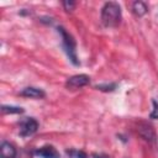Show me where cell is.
Masks as SVG:
<instances>
[{
	"mask_svg": "<svg viewBox=\"0 0 158 158\" xmlns=\"http://www.w3.org/2000/svg\"><path fill=\"white\" fill-rule=\"evenodd\" d=\"M122 17L121 7L115 1L105 2V5L101 9V21L107 27H115L120 23Z\"/></svg>",
	"mask_w": 158,
	"mask_h": 158,
	"instance_id": "6da1fadb",
	"label": "cell"
},
{
	"mask_svg": "<svg viewBox=\"0 0 158 158\" xmlns=\"http://www.w3.org/2000/svg\"><path fill=\"white\" fill-rule=\"evenodd\" d=\"M58 32L62 37V44H63V48L69 58V60L74 64V65H78L79 64V60H78V57H77V49H75V41L73 38V36L70 33H68L63 27H58Z\"/></svg>",
	"mask_w": 158,
	"mask_h": 158,
	"instance_id": "7a4b0ae2",
	"label": "cell"
},
{
	"mask_svg": "<svg viewBox=\"0 0 158 158\" xmlns=\"http://www.w3.org/2000/svg\"><path fill=\"white\" fill-rule=\"evenodd\" d=\"M37 128H38V122L32 117H27L20 123V135L22 137L31 136L37 131Z\"/></svg>",
	"mask_w": 158,
	"mask_h": 158,
	"instance_id": "3957f363",
	"label": "cell"
},
{
	"mask_svg": "<svg viewBox=\"0 0 158 158\" xmlns=\"http://www.w3.org/2000/svg\"><path fill=\"white\" fill-rule=\"evenodd\" d=\"M89 81H90V78H89L86 74H78V75L70 77V78L67 80L65 85H67V88H69V89H78V88H81V86L88 85Z\"/></svg>",
	"mask_w": 158,
	"mask_h": 158,
	"instance_id": "277c9868",
	"label": "cell"
},
{
	"mask_svg": "<svg viewBox=\"0 0 158 158\" xmlns=\"http://www.w3.org/2000/svg\"><path fill=\"white\" fill-rule=\"evenodd\" d=\"M35 154L40 158H60L59 152L52 146H44L35 151Z\"/></svg>",
	"mask_w": 158,
	"mask_h": 158,
	"instance_id": "5b68a950",
	"label": "cell"
},
{
	"mask_svg": "<svg viewBox=\"0 0 158 158\" xmlns=\"http://www.w3.org/2000/svg\"><path fill=\"white\" fill-rule=\"evenodd\" d=\"M138 132L139 135L148 142H154L156 139V133H154V130L151 125L146 123V122H141L139 126H138Z\"/></svg>",
	"mask_w": 158,
	"mask_h": 158,
	"instance_id": "8992f818",
	"label": "cell"
},
{
	"mask_svg": "<svg viewBox=\"0 0 158 158\" xmlns=\"http://www.w3.org/2000/svg\"><path fill=\"white\" fill-rule=\"evenodd\" d=\"M22 96H26V98H32V99H41V98H44V91L40 88H33V86H28V88H25L21 93H20Z\"/></svg>",
	"mask_w": 158,
	"mask_h": 158,
	"instance_id": "52a82bcc",
	"label": "cell"
},
{
	"mask_svg": "<svg viewBox=\"0 0 158 158\" xmlns=\"http://www.w3.org/2000/svg\"><path fill=\"white\" fill-rule=\"evenodd\" d=\"M0 156H1V158H15L16 149L11 143L2 142L0 146Z\"/></svg>",
	"mask_w": 158,
	"mask_h": 158,
	"instance_id": "ba28073f",
	"label": "cell"
},
{
	"mask_svg": "<svg viewBox=\"0 0 158 158\" xmlns=\"http://www.w3.org/2000/svg\"><path fill=\"white\" fill-rule=\"evenodd\" d=\"M132 11H133V14L136 16H143L148 11V9H147V5L144 2H142V1H135L132 4Z\"/></svg>",
	"mask_w": 158,
	"mask_h": 158,
	"instance_id": "9c48e42d",
	"label": "cell"
},
{
	"mask_svg": "<svg viewBox=\"0 0 158 158\" xmlns=\"http://www.w3.org/2000/svg\"><path fill=\"white\" fill-rule=\"evenodd\" d=\"M1 111L4 114H22L23 109L19 107V106H10V105H2L1 106Z\"/></svg>",
	"mask_w": 158,
	"mask_h": 158,
	"instance_id": "30bf717a",
	"label": "cell"
},
{
	"mask_svg": "<svg viewBox=\"0 0 158 158\" xmlns=\"http://www.w3.org/2000/svg\"><path fill=\"white\" fill-rule=\"evenodd\" d=\"M67 154L70 158H86V154L83 151H75V149H70L67 151Z\"/></svg>",
	"mask_w": 158,
	"mask_h": 158,
	"instance_id": "8fae6325",
	"label": "cell"
},
{
	"mask_svg": "<svg viewBox=\"0 0 158 158\" xmlns=\"http://www.w3.org/2000/svg\"><path fill=\"white\" fill-rule=\"evenodd\" d=\"M96 89L101 90V91H112L116 89V84L115 83H111V84H100V85H96Z\"/></svg>",
	"mask_w": 158,
	"mask_h": 158,
	"instance_id": "7c38bea8",
	"label": "cell"
},
{
	"mask_svg": "<svg viewBox=\"0 0 158 158\" xmlns=\"http://www.w3.org/2000/svg\"><path fill=\"white\" fill-rule=\"evenodd\" d=\"M152 104H153V110L149 114V117L151 118H158V102L156 100H153Z\"/></svg>",
	"mask_w": 158,
	"mask_h": 158,
	"instance_id": "4fadbf2b",
	"label": "cell"
},
{
	"mask_svg": "<svg viewBox=\"0 0 158 158\" xmlns=\"http://www.w3.org/2000/svg\"><path fill=\"white\" fill-rule=\"evenodd\" d=\"M63 6L65 7L67 11H72L74 9V6H75V2H73V1H63Z\"/></svg>",
	"mask_w": 158,
	"mask_h": 158,
	"instance_id": "5bb4252c",
	"label": "cell"
},
{
	"mask_svg": "<svg viewBox=\"0 0 158 158\" xmlns=\"http://www.w3.org/2000/svg\"><path fill=\"white\" fill-rule=\"evenodd\" d=\"M93 158H110L104 153H93Z\"/></svg>",
	"mask_w": 158,
	"mask_h": 158,
	"instance_id": "9a60e30c",
	"label": "cell"
}]
</instances>
